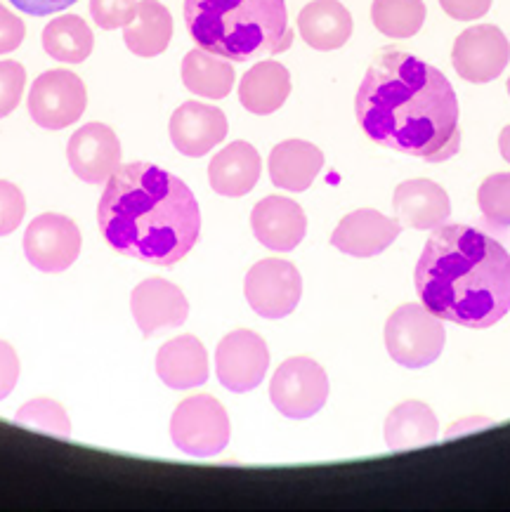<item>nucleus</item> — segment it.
Here are the masks:
<instances>
[{
    "label": "nucleus",
    "mask_w": 510,
    "mask_h": 512,
    "mask_svg": "<svg viewBox=\"0 0 510 512\" xmlns=\"http://www.w3.org/2000/svg\"><path fill=\"white\" fill-rule=\"evenodd\" d=\"M359 126L371 140L425 163L461 149L459 100L440 69L397 48L378 52L357 90Z\"/></svg>",
    "instance_id": "1"
},
{
    "label": "nucleus",
    "mask_w": 510,
    "mask_h": 512,
    "mask_svg": "<svg viewBox=\"0 0 510 512\" xmlns=\"http://www.w3.org/2000/svg\"><path fill=\"white\" fill-rule=\"evenodd\" d=\"M97 225L114 251L170 267L199 241L201 210L180 177L154 163L135 161L119 166L107 180Z\"/></svg>",
    "instance_id": "2"
},
{
    "label": "nucleus",
    "mask_w": 510,
    "mask_h": 512,
    "mask_svg": "<svg viewBox=\"0 0 510 512\" xmlns=\"http://www.w3.org/2000/svg\"><path fill=\"white\" fill-rule=\"evenodd\" d=\"M414 284L437 319L489 328L510 310V255L480 229L440 225L418 258Z\"/></svg>",
    "instance_id": "3"
},
{
    "label": "nucleus",
    "mask_w": 510,
    "mask_h": 512,
    "mask_svg": "<svg viewBox=\"0 0 510 512\" xmlns=\"http://www.w3.org/2000/svg\"><path fill=\"white\" fill-rule=\"evenodd\" d=\"M192 41L211 55L248 62L293 45L284 0H185Z\"/></svg>",
    "instance_id": "4"
},
{
    "label": "nucleus",
    "mask_w": 510,
    "mask_h": 512,
    "mask_svg": "<svg viewBox=\"0 0 510 512\" xmlns=\"http://www.w3.org/2000/svg\"><path fill=\"white\" fill-rule=\"evenodd\" d=\"M385 347L404 369H425L444 350V326L423 305L397 307L385 324Z\"/></svg>",
    "instance_id": "5"
},
{
    "label": "nucleus",
    "mask_w": 510,
    "mask_h": 512,
    "mask_svg": "<svg viewBox=\"0 0 510 512\" xmlns=\"http://www.w3.org/2000/svg\"><path fill=\"white\" fill-rule=\"evenodd\" d=\"M230 416L211 395H196L182 402L170 420L173 444L187 456L211 458L230 444Z\"/></svg>",
    "instance_id": "6"
},
{
    "label": "nucleus",
    "mask_w": 510,
    "mask_h": 512,
    "mask_svg": "<svg viewBox=\"0 0 510 512\" xmlns=\"http://www.w3.org/2000/svg\"><path fill=\"white\" fill-rule=\"evenodd\" d=\"M270 399L286 418L303 420L322 411L329 399V376L307 357L286 359L270 383Z\"/></svg>",
    "instance_id": "7"
},
{
    "label": "nucleus",
    "mask_w": 510,
    "mask_h": 512,
    "mask_svg": "<svg viewBox=\"0 0 510 512\" xmlns=\"http://www.w3.org/2000/svg\"><path fill=\"white\" fill-rule=\"evenodd\" d=\"M88 93L74 71H45L29 90V114L45 130H64L83 116Z\"/></svg>",
    "instance_id": "8"
},
{
    "label": "nucleus",
    "mask_w": 510,
    "mask_h": 512,
    "mask_svg": "<svg viewBox=\"0 0 510 512\" xmlns=\"http://www.w3.org/2000/svg\"><path fill=\"white\" fill-rule=\"evenodd\" d=\"M244 293L255 314L265 319H284L300 303L303 279L289 260H260L246 274Z\"/></svg>",
    "instance_id": "9"
},
{
    "label": "nucleus",
    "mask_w": 510,
    "mask_h": 512,
    "mask_svg": "<svg viewBox=\"0 0 510 512\" xmlns=\"http://www.w3.org/2000/svg\"><path fill=\"white\" fill-rule=\"evenodd\" d=\"M24 255L36 269L48 274L64 272L81 255V232L71 218L43 213L26 227Z\"/></svg>",
    "instance_id": "10"
},
{
    "label": "nucleus",
    "mask_w": 510,
    "mask_h": 512,
    "mask_svg": "<svg viewBox=\"0 0 510 512\" xmlns=\"http://www.w3.org/2000/svg\"><path fill=\"white\" fill-rule=\"evenodd\" d=\"M510 59V43L499 26H470L451 50L456 74L468 83H489L503 74Z\"/></svg>",
    "instance_id": "11"
},
{
    "label": "nucleus",
    "mask_w": 510,
    "mask_h": 512,
    "mask_svg": "<svg viewBox=\"0 0 510 512\" xmlns=\"http://www.w3.org/2000/svg\"><path fill=\"white\" fill-rule=\"evenodd\" d=\"M267 366H270V350L267 343L253 331H232L220 340L215 350V371L222 387L230 392H251L263 383Z\"/></svg>",
    "instance_id": "12"
},
{
    "label": "nucleus",
    "mask_w": 510,
    "mask_h": 512,
    "mask_svg": "<svg viewBox=\"0 0 510 512\" xmlns=\"http://www.w3.org/2000/svg\"><path fill=\"white\" fill-rule=\"evenodd\" d=\"M67 159L78 180L102 185L121 166V142L104 123H85L71 135Z\"/></svg>",
    "instance_id": "13"
},
{
    "label": "nucleus",
    "mask_w": 510,
    "mask_h": 512,
    "mask_svg": "<svg viewBox=\"0 0 510 512\" xmlns=\"http://www.w3.org/2000/svg\"><path fill=\"white\" fill-rule=\"evenodd\" d=\"M227 137V116L218 107L185 102L170 116V142L189 159L206 156Z\"/></svg>",
    "instance_id": "14"
},
{
    "label": "nucleus",
    "mask_w": 510,
    "mask_h": 512,
    "mask_svg": "<svg viewBox=\"0 0 510 512\" xmlns=\"http://www.w3.org/2000/svg\"><path fill=\"white\" fill-rule=\"evenodd\" d=\"M130 310L145 338H152L163 328H178L189 317L185 293L166 279L142 281L130 295Z\"/></svg>",
    "instance_id": "15"
},
{
    "label": "nucleus",
    "mask_w": 510,
    "mask_h": 512,
    "mask_svg": "<svg viewBox=\"0 0 510 512\" xmlns=\"http://www.w3.org/2000/svg\"><path fill=\"white\" fill-rule=\"evenodd\" d=\"M255 239L277 253H289L305 239L307 218L296 201L284 196H267L255 203L251 213Z\"/></svg>",
    "instance_id": "16"
},
{
    "label": "nucleus",
    "mask_w": 510,
    "mask_h": 512,
    "mask_svg": "<svg viewBox=\"0 0 510 512\" xmlns=\"http://www.w3.org/2000/svg\"><path fill=\"white\" fill-rule=\"evenodd\" d=\"M400 229V222L385 218L378 210L362 208L340 220L331 236V244L352 258H374L390 244H395Z\"/></svg>",
    "instance_id": "17"
},
{
    "label": "nucleus",
    "mask_w": 510,
    "mask_h": 512,
    "mask_svg": "<svg viewBox=\"0 0 510 512\" xmlns=\"http://www.w3.org/2000/svg\"><path fill=\"white\" fill-rule=\"evenodd\" d=\"M392 210L400 225L411 229H435L451 213L449 196L433 180H407L395 189Z\"/></svg>",
    "instance_id": "18"
},
{
    "label": "nucleus",
    "mask_w": 510,
    "mask_h": 512,
    "mask_svg": "<svg viewBox=\"0 0 510 512\" xmlns=\"http://www.w3.org/2000/svg\"><path fill=\"white\" fill-rule=\"evenodd\" d=\"M260 170H263L260 154L255 152L253 144L239 140L227 144L220 154L213 156L208 166V180L215 194L237 199L258 185Z\"/></svg>",
    "instance_id": "19"
},
{
    "label": "nucleus",
    "mask_w": 510,
    "mask_h": 512,
    "mask_svg": "<svg viewBox=\"0 0 510 512\" xmlns=\"http://www.w3.org/2000/svg\"><path fill=\"white\" fill-rule=\"evenodd\" d=\"M156 373L173 390H189L208 380V354L199 338L180 336L168 340L156 354Z\"/></svg>",
    "instance_id": "20"
},
{
    "label": "nucleus",
    "mask_w": 510,
    "mask_h": 512,
    "mask_svg": "<svg viewBox=\"0 0 510 512\" xmlns=\"http://www.w3.org/2000/svg\"><path fill=\"white\" fill-rule=\"evenodd\" d=\"M298 29L310 48L338 50L352 36V15L338 0H312L300 10Z\"/></svg>",
    "instance_id": "21"
},
{
    "label": "nucleus",
    "mask_w": 510,
    "mask_h": 512,
    "mask_svg": "<svg viewBox=\"0 0 510 512\" xmlns=\"http://www.w3.org/2000/svg\"><path fill=\"white\" fill-rule=\"evenodd\" d=\"M291 95V74L284 64L258 62L241 78L239 102L255 116H267L284 107Z\"/></svg>",
    "instance_id": "22"
},
{
    "label": "nucleus",
    "mask_w": 510,
    "mask_h": 512,
    "mask_svg": "<svg viewBox=\"0 0 510 512\" xmlns=\"http://www.w3.org/2000/svg\"><path fill=\"white\" fill-rule=\"evenodd\" d=\"M324 168L322 149L305 140L279 142L270 154V177L286 192H305Z\"/></svg>",
    "instance_id": "23"
},
{
    "label": "nucleus",
    "mask_w": 510,
    "mask_h": 512,
    "mask_svg": "<svg viewBox=\"0 0 510 512\" xmlns=\"http://www.w3.org/2000/svg\"><path fill=\"white\" fill-rule=\"evenodd\" d=\"M173 38V17L159 0L137 3L133 22L123 26L126 48L137 57H156L166 52Z\"/></svg>",
    "instance_id": "24"
},
{
    "label": "nucleus",
    "mask_w": 510,
    "mask_h": 512,
    "mask_svg": "<svg viewBox=\"0 0 510 512\" xmlns=\"http://www.w3.org/2000/svg\"><path fill=\"white\" fill-rule=\"evenodd\" d=\"M440 428L435 413L423 402H404L390 411L385 420V444L390 449H416V446L433 444Z\"/></svg>",
    "instance_id": "25"
},
{
    "label": "nucleus",
    "mask_w": 510,
    "mask_h": 512,
    "mask_svg": "<svg viewBox=\"0 0 510 512\" xmlns=\"http://www.w3.org/2000/svg\"><path fill=\"white\" fill-rule=\"evenodd\" d=\"M182 83L189 93L208 100H222L232 93L234 67L230 59L196 48L182 59Z\"/></svg>",
    "instance_id": "26"
},
{
    "label": "nucleus",
    "mask_w": 510,
    "mask_h": 512,
    "mask_svg": "<svg viewBox=\"0 0 510 512\" xmlns=\"http://www.w3.org/2000/svg\"><path fill=\"white\" fill-rule=\"evenodd\" d=\"M95 36L88 22L78 15H62L43 29V48L52 59L64 64H81L90 57Z\"/></svg>",
    "instance_id": "27"
},
{
    "label": "nucleus",
    "mask_w": 510,
    "mask_h": 512,
    "mask_svg": "<svg viewBox=\"0 0 510 512\" xmlns=\"http://www.w3.org/2000/svg\"><path fill=\"white\" fill-rule=\"evenodd\" d=\"M374 26L388 38H411L425 22L423 0H374L371 5Z\"/></svg>",
    "instance_id": "28"
},
{
    "label": "nucleus",
    "mask_w": 510,
    "mask_h": 512,
    "mask_svg": "<svg viewBox=\"0 0 510 512\" xmlns=\"http://www.w3.org/2000/svg\"><path fill=\"white\" fill-rule=\"evenodd\" d=\"M15 420L24 428L45 432V435L55 437H69L71 435V423L67 411L60 404L52 402V399H34V402L24 404L17 411Z\"/></svg>",
    "instance_id": "29"
},
{
    "label": "nucleus",
    "mask_w": 510,
    "mask_h": 512,
    "mask_svg": "<svg viewBox=\"0 0 510 512\" xmlns=\"http://www.w3.org/2000/svg\"><path fill=\"white\" fill-rule=\"evenodd\" d=\"M482 215L494 229L510 227V173H496L482 182L477 192Z\"/></svg>",
    "instance_id": "30"
},
{
    "label": "nucleus",
    "mask_w": 510,
    "mask_h": 512,
    "mask_svg": "<svg viewBox=\"0 0 510 512\" xmlns=\"http://www.w3.org/2000/svg\"><path fill=\"white\" fill-rule=\"evenodd\" d=\"M135 10L137 0H90V15L104 31L123 29L128 22H133Z\"/></svg>",
    "instance_id": "31"
},
{
    "label": "nucleus",
    "mask_w": 510,
    "mask_h": 512,
    "mask_svg": "<svg viewBox=\"0 0 510 512\" xmlns=\"http://www.w3.org/2000/svg\"><path fill=\"white\" fill-rule=\"evenodd\" d=\"M26 71L19 62L5 59L0 62V118L10 116L22 100Z\"/></svg>",
    "instance_id": "32"
},
{
    "label": "nucleus",
    "mask_w": 510,
    "mask_h": 512,
    "mask_svg": "<svg viewBox=\"0 0 510 512\" xmlns=\"http://www.w3.org/2000/svg\"><path fill=\"white\" fill-rule=\"evenodd\" d=\"M26 201L22 189L8 180H0V236H8L22 225Z\"/></svg>",
    "instance_id": "33"
},
{
    "label": "nucleus",
    "mask_w": 510,
    "mask_h": 512,
    "mask_svg": "<svg viewBox=\"0 0 510 512\" xmlns=\"http://www.w3.org/2000/svg\"><path fill=\"white\" fill-rule=\"evenodd\" d=\"M24 34L26 29L22 19L12 15V12L0 3V55H8V52L17 50L24 41Z\"/></svg>",
    "instance_id": "34"
},
{
    "label": "nucleus",
    "mask_w": 510,
    "mask_h": 512,
    "mask_svg": "<svg viewBox=\"0 0 510 512\" xmlns=\"http://www.w3.org/2000/svg\"><path fill=\"white\" fill-rule=\"evenodd\" d=\"M440 5L456 22H473V19L487 15L492 8V0H440Z\"/></svg>",
    "instance_id": "35"
},
{
    "label": "nucleus",
    "mask_w": 510,
    "mask_h": 512,
    "mask_svg": "<svg viewBox=\"0 0 510 512\" xmlns=\"http://www.w3.org/2000/svg\"><path fill=\"white\" fill-rule=\"evenodd\" d=\"M17 380H19L17 352L12 350L5 340H0V402H3L5 397H10V392L15 390Z\"/></svg>",
    "instance_id": "36"
},
{
    "label": "nucleus",
    "mask_w": 510,
    "mask_h": 512,
    "mask_svg": "<svg viewBox=\"0 0 510 512\" xmlns=\"http://www.w3.org/2000/svg\"><path fill=\"white\" fill-rule=\"evenodd\" d=\"M17 10L26 12V15L34 17H48L55 15V12H62L71 8V5L78 3V0H10Z\"/></svg>",
    "instance_id": "37"
},
{
    "label": "nucleus",
    "mask_w": 510,
    "mask_h": 512,
    "mask_svg": "<svg viewBox=\"0 0 510 512\" xmlns=\"http://www.w3.org/2000/svg\"><path fill=\"white\" fill-rule=\"evenodd\" d=\"M499 149H501V156L510 163V126H506L501 130V137H499Z\"/></svg>",
    "instance_id": "38"
},
{
    "label": "nucleus",
    "mask_w": 510,
    "mask_h": 512,
    "mask_svg": "<svg viewBox=\"0 0 510 512\" xmlns=\"http://www.w3.org/2000/svg\"><path fill=\"white\" fill-rule=\"evenodd\" d=\"M508 95H510V78H508Z\"/></svg>",
    "instance_id": "39"
}]
</instances>
